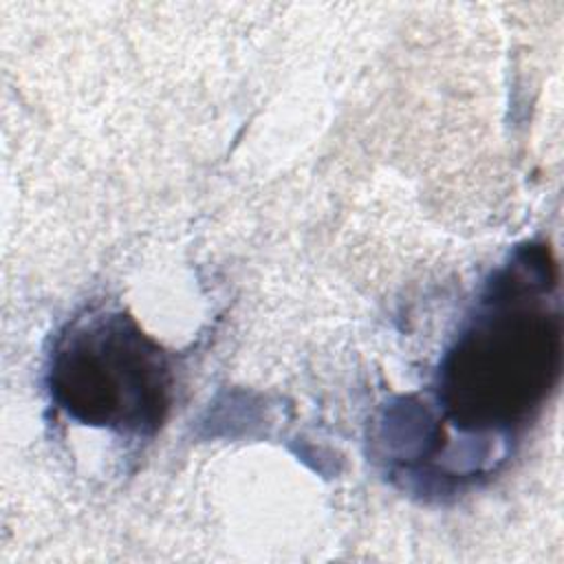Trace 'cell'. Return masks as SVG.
<instances>
[{"instance_id": "obj_1", "label": "cell", "mask_w": 564, "mask_h": 564, "mask_svg": "<svg viewBox=\"0 0 564 564\" xmlns=\"http://www.w3.org/2000/svg\"><path fill=\"white\" fill-rule=\"evenodd\" d=\"M555 284V262L538 245L516 251L487 284L441 364L438 403L456 430L511 434L542 410L562 370Z\"/></svg>"}, {"instance_id": "obj_2", "label": "cell", "mask_w": 564, "mask_h": 564, "mask_svg": "<svg viewBox=\"0 0 564 564\" xmlns=\"http://www.w3.org/2000/svg\"><path fill=\"white\" fill-rule=\"evenodd\" d=\"M165 350L123 311L90 308L68 322L48 357L51 399L73 421L152 436L172 403Z\"/></svg>"}]
</instances>
